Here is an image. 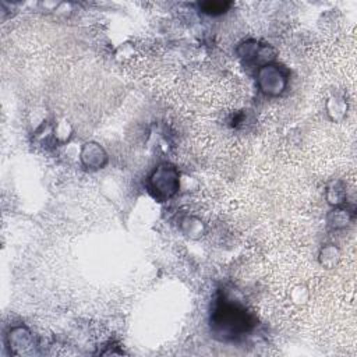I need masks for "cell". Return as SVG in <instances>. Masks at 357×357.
<instances>
[{
    "label": "cell",
    "mask_w": 357,
    "mask_h": 357,
    "mask_svg": "<svg viewBox=\"0 0 357 357\" xmlns=\"http://www.w3.org/2000/svg\"><path fill=\"white\" fill-rule=\"evenodd\" d=\"M231 6L230 1H205L199 4V8L209 15H219L227 11V8Z\"/></svg>",
    "instance_id": "7"
},
{
    "label": "cell",
    "mask_w": 357,
    "mask_h": 357,
    "mask_svg": "<svg viewBox=\"0 0 357 357\" xmlns=\"http://www.w3.org/2000/svg\"><path fill=\"white\" fill-rule=\"evenodd\" d=\"M81 160L88 167L99 169L106 163L107 156L100 145H98L95 142H88L84 145V148L81 151Z\"/></svg>",
    "instance_id": "5"
},
{
    "label": "cell",
    "mask_w": 357,
    "mask_h": 357,
    "mask_svg": "<svg viewBox=\"0 0 357 357\" xmlns=\"http://www.w3.org/2000/svg\"><path fill=\"white\" fill-rule=\"evenodd\" d=\"M10 347L13 349H22L24 347V353L25 349H28L32 344V336L31 332L26 328H14L10 333Z\"/></svg>",
    "instance_id": "6"
},
{
    "label": "cell",
    "mask_w": 357,
    "mask_h": 357,
    "mask_svg": "<svg viewBox=\"0 0 357 357\" xmlns=\"http://www.w3.org/2000/svg\"><path fill=\"white\" fill-rule=\"evenodd\" d=\"M238 54L245 60V64H257L258 68L268 64L273 59L275 52L269 45H258L257 42H245L238 47Z\"/></svg>",
    "instance_id": "4"
},
{
    "label": "cell",
    "mask_w": 357,
    "mask_h": 357,
    "mask_svg": "<svg viewBox=\"0 0 357 357\" xmlns=\"http://www.w3.org/2000/svg\"><path fill=\"white\" fill-rule=\"evenodd\" d=\"M289 81V71L280 64L268 63L257 70V85L268 96L280 95Z\"/></svg>",
    "instance_id": "3"
},
{
    "label": "cell",
    "mask_w": 357,
    "mask_h": 357,
    "mask_svg": "<svg viewBox=\"0 0 357 357\" xmlns=\"http://www.w3.org/2000/svg\"><path fill=\"white\" fill-rule=\"evenodd\" d=\"M254 326L252 315L234 300L219 297L211 312V329L222 340H236Z\"/></svg>",
    "instance_id": "1"
},
{
    "label": "cell",
    "mask_w": 357,
    "mask_h": 357,
    "mask_svg": "<svg viewBox=\"0 0 357 357\" xmlns=\"http://www.w3.org/2000/svg\"><path fill=\"white\" fill-rule=\"evenodd\" d=\"M180 187V173L172 163H160L148 177V188L158 199L172 198Z\"/></svg>",
    "instance_id": "2"
}]
</instances>
